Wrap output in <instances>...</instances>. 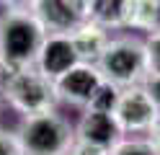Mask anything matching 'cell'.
Returning <instances> with one entry per match:
<instances>
[{"label": "cell", "instance_id": "obj_14", "mask_svg": "<svg viewBox=\"0 0 160 155\" xmlns=\"http://www.w3.org/2000/svg\"><path fill=\"white\" fill-rule=\"evenodd\" d=\"M119 93H122V88H116V85H111V83H101V88H98L96 93H93V98H91V103H88L85 109H93V111H108V114H114V109H116V101H119Z\"/></svg>", "mask_w": 160, "mask_h": 155}, {"label": "cell", "instance_id": "obj_4", "mask_svg": "<svg viewBox=\"0 0 160 155\" xmlns=\"http://www.w3.org/2000/svg\"><path fill=\"white\" fill-rule=\"evenodd\" d=\"M11 106L28 116V114H42V111H52L59 98H57V88L54 80L47 78L36 65L31 67H18L11 83L5 85V90L0 93Z\"/></svg>", "mask_w": 160, "mask_h": 155}, {"label": "cell", "instance_id": "obj_7", "mask_svg": "<svg viewBox=\"0 0 160 155\" xmlns=\"http://www.w3.org/2000/svg\"><path fill=\"white\" fill-rule=\"evenodd\" d=\"M80 62L78 52L72 47V39L70 34H47L42 52L36 57V67L44 72L47 78L57 80L59 75H65L70 67H75Z\"/></svg>", "mask_w": 160, "mask_h": 155}, {"label": "cell", "instance_id": "obj_22", "mask_svg": "<svg viewBox=\"0 0 160 155\" xmlns=\"http://www.w3.org/2000/svg\"><path fill=\"white\" fill-rule=\"evenodd\" d=\"M0 98H3V96H0Z\"/></svg>", "mask_w": 160, "mask_h": 155}, {"label": "cell", "instance_id": "obj_15", "mask_svg": "<svg viewBox=\"0 0 160 155\" xmlns=\"http://www.w3.org/2000/svg\"><path fill=\"white\" fill-rule=\"evenodd\" d=\"M142 47H145V70H147V75H160V31L147 34L142 39Z\"/></svg>", "mask_w": 160, "mask_h": 155}, {"label": "cell", "instance_id": "obj_6", "mask_svg": "<svg viewBox=\"0 0 160 155\" xmlns=\"http://www.w3.org/2000/svg\"><path fill=\"white\" fill-rule=\"evenodd\" d=\"M101 72L93 62H78L75 67H70L65 75H59L54 80L57 88V98L65 103H72V106H88L93 98V93L101 88Z\"/></svg>", "mask_w": 160, "mask_h": 155}, {"label": "cell", "instance_id": "obj_21", "mask_svg": "<svg viewBox=\"0 0 160 155\" xmlns=\"http://www.w3.org/2000/svg\"><path fill=\"white\" fill-rule=\"evenodd\" d=\"M147 140H150V142H152L155 147L160 150V114H158V119L152 121V127L147 129Z\"/></svg>", "mask_w": 160, "mask_h": 155}, {"label": "cell", "instance_id": "obj_3", "mask_svg": "<svg viewBox=\"0 0 160 155\" xmlns=\"http://www.w3.org/2000/svg\"><path fill=\"white\" fill-rule=\"evenodd\" d=\"M98 72L106 83H111L116 88H129L139 85L145 80V47L142 39L134 36H111L106 44L103 54L96 62Z\"/></svg>", "mask_w": 160, "mask_h": 155}, {"label": "cell", "instance_id": "obj_20", "mask_svg": "<svg viewBox=\"0 0 160 155\" xmlns=\"http://www.w3.org/2000/svg\"><path fill=\"white\" fill-rule=\"evenodd\" d=\"M36 0H0L5 10H31Z\"/></svg>", "mask_w": 160, "mask_h": 155}, {"label": "cell", "instance_id": "obj_2", "mask_svg": "<svg viewBox=\"0 0 160 155\" xmlns=\"http://www.w3.org/2000/svg\"><path fill=\"white\" fill-rule=\"evenodd\" d=\"M16 134L23 155H67L78 142L75 127L57 109L23 116Z\"/></svg>", "mask_w": 160, "mask_h": 155}, {"label": "cell", "instance_id": "obj_9", "mask_svg": "<svg viewBox=\"0 0 160 155\" xmlns=\"http://www.w3.org/2000/svg\"><path fill=\"white\" fill-rule=\"evenodd\" d=\"M31 13L39 18V23L47 28V34H72L83 23L65 0H36Z\"/></svg>", "mask_w": 160, "mask_h": 155}, {"label": "cell", "instance_id": "obj_10", "mask_svg": "<svg viewBox=\"0 0 160 155\" xmlns=\"http://www.w3.org/2000/svg\"><path fill=\"white\" fill-rule=\"evenodd\" d=\"M70 39H72V47L78 52L80 62H93L96 65L98 57L103 54L106 44L111 41V34H108L103 26L93 23V21H83V23L70 34Z\"/></svg>", "mask_w": 160, "mask_h": 155}, {"label": "cell", "instance_id": "obj_11", "mask_svg": "<svg viewBox=\"0 0 160 155\" xmlns=\"http://www.w3.org/2000/svg\"><path fill=\"white\" fill-rule=\"evenodd\" d=\"M124 28L145 34L160 31V0H127Z\"/></svg>", "mask_w": 160, "mask_h": 155}, {"label": "cell", "instance_id": "obj_18", "mask_svg": "<svg viewBox=\"0 0 160 155\" xmlns=\"http://www.w3.org/2000/svg\"><path fill=\"white\" fill-rule=\"evenodd\" d=\"M65 3H67V8L72 10L80 21H88V18H91V5H93V0H65Z\"/></svg>", "mask_w": 160, "mask_h": 155}, {"label": "cell", "instance_id": "obj_5", "mask_svg": "<svg viewBox=\"0 0 160 155\" xmlns=\"http://www.w3.org/2000/svg\"><path fill=\"white\" fill-rule=\"evenodd\" d=\"M158 106L152 103L150 93L145 90V85H129L122 88L114 109V116L119 121L122 132H132V134H147V129L152 127V121L158 119Z\"/></svg>", "mask_w": 160, "mask_h": 155}, {"label": "cell", "instance_id": "obj_12", "mask_svg": "<svg viewBox=\"0 0 160 155\" xmlns=\"http://www.w3.org/2000/svg\"><path fill=\"white\" fill-rule=\"evenodd\" d=\"M124 8H127V0H93L88 21L103 26L106 31L124 28Z\"/></svg>", "mask_w": 160, "mask_h": 155}, {"label": "cell", "instance_id": "obj_19", "mask_svg": "<svg viewBox=\"0 0 160 155\" xmlns=\"http://www.w3.org/2000/svg\"><path fill=\"white\" fill-rule=\"evenodd\" d=\"M142 85H145V90L150 93L152 103H155L158 111H160V75H147V78L142 80Z\"/></svg>", "mask_w": 160, "mask_h": 155}, {"label": "cell", "instance_id": "obj_1", "mask_svg": "<svg viewBox=\"0 0 160 155\" xmlns=\"http://www.w3.org/2000/svg\"><path fill=\"white\" fill-rule=\"evenodd\" d=\"M47 28L31 10L0 13V59L13 67H31L42 52Z\"/></svg>", "mask_w": 160, "mask_h": 155}, {"label": "cell", "instance_id": "obj_17", "mask_svg": "<svg viewBox=\"0 0 160 155\" xmlns=\"http://www.w3.org/2000/svg\"><path fill=\"white\" fill-rule=\"evenodd\" d=\"M108 152H111V150L98 147V145H91V142H80V140H78L67 155H108Z\"/></svg>", "mask_w": 160, "mask_h": 155}, {"label": "cell", "instance_id": "obj_16", "mask_svg": "<svg viewBox=\"0 0 160 155\" xmlns=\"http://www.w3.org/2000/svg\"><path fill=\"white\" fill-rule=\"evenodd\" d=\"M0 155H23L21 142H18V134H16V132L0 129Z\"/></svg>", "mask_w": 160, "mask_h": 155}, {"label": "cell", "instance_id": "obj_13", "mask_svg": "<svg viewBox=\"0 0 160 155\" xmlns=\"http://www.w3.org/2000/svg\"><path fill=\"white\" fill-rule=\"evenodd\" d=\"M108 155H160V150L147 137H122Z\"/></svg>", "mask_w": 160, "mask_h": 155}, {"label": "cell", "instance_id": "obj_8", "mask_svg": "<svg viewBox=\"0 0 160 155\" xmlns=\"http://www.w3.org/2000/svg\"><path fill=\"white\" fill-rule=\"evenodd\" d=\"M75 134L80 142H91V145H98V147H106V150H111L124 137V132H122L114 114L93 111V109L83 111V116H80L78 127H75Z\"/></svg>", "mask_w": 160, "mask_h": 155}]
</instances>
